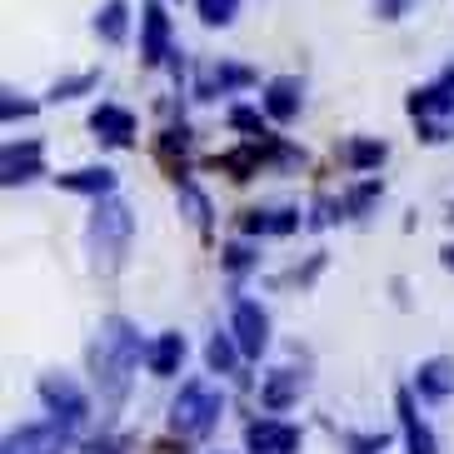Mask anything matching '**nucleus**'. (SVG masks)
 <instances>
[{
	"label": "nucleus",
	"mask_w": 454,
	"mask_h": 454,
	"mask_svg": "<svg viewBox=\"0 0 454 454\" xmlns=\"http://www.w3.org/2000/svg\"><path fill=\"white\" fill-rule=\"evenodd\" d=\"M140 330H135L130 320H106L100 325V334H95L90 345V370H95V385H100V395H106L110 410H121V400L130 395V374L135 364H140Z\"/></svg>",
	"instance_id": "nucleus-1"
},
{
	"label": "nucleus",
	"mask_w": 454,
	"mask_h": 454,
	"mask_svg": "<svg viewBox=\"0 0 454 454\" xmlns=\"http://www.w3.org/2000/svg\"><path fill=\"white\" fill-rule=\"evenodd\" d=\"M130 235H135L130 205H121V200H100L95 205V215H90V260H95L100 275H115V270H121Z\"/></svg>",
	"instance_id": "nucleus-2"
},
{
	"label": "nucleus",
	"mask_w": 454,
	"mask_h": 454,
	"mask_svg": "<svg viewBox=\"0 0 454 454\" xmlns=\"http://www.w3.org/2000/svg\"><path fill=\"white\" fill-rule=\"evenodd\" d=\"M220 410H225L220 389L205 385V380H190V385H180V395H175V404H170V429L185 434V440H205V434L220 425Z\"/></svg>",
	"instance_id": "nucleus-3"
},
{
	"label": "nucleus",
	"mask_w": 454,
	"mask_h": 454,
	"mask_svg": "<svg viewBox=\"0 0 454 454\" xmlns=\"http://www.w3.org/2000/svg\"><path fill=\"white\" fill-rule=\"evenodd\" d=\"M41 400L51 404V414L66 429H75V425H85V419H90L85 395L75 389V380H66V374H45V380H41Z\"/></svg>",
	"instance_id": "nucleus-4"
},
{
	"label": "nucleus",
	"mask_w": 454,
	"mask_h": 454,
	"mask_svg": "<svg viewBox=\"0 0 454 454\" xmlns=\"http://www.w3.org/2000/svg\"><path fill=\"white\" fill-rule=\"evenodd\" d=\"M66 450H70V429L60 419H51V425H26L5 440V454H66Z\"/></svg>",
	"instance_id": "nucleus-5"
},
{
	"label": "nucleus",
	"mask_w": 454,
	"mask_h": 454,
	"mask_svg": "<svg viewBox=\"0 0 454 454\" xmlns=\"http://www.w3.org/2000/svg\"><path fill=\"white\" fill-rule=\"evenodd\" d=\"M140 26H145L140 60H145V66H160L165 55H170V15H165L160 0H145V15H140Z\"/></svg>",
	"instance_id": "nucleus-6"
},
{
	"label": "nucleus",
	"mask_w": 454,
	"mask_h": 454,
	"mask_svg": "<svg viewBox=\"0 0 454 454\" xmlns=\"http://www.w3.org/2000/svg\"><path fill=\"white\" fill-rule=\"evenodd\" d=\"M245 444H250V454H294L300 450V429L275 425V419H254L245 429Z\"/></svg>",
	"instance_id": "nucleus-7"
},
{
	"label": "nucleus",
	"mask_w": 454,
	"mask_h": 454,
	"mask_svg": "<svg viewBox=\"0 0 454 454\" xmlns=\"http://www.w3.org/2000/svg\"><path fill=\"white\" fill-rule=\"evenodd\" d=\"M235 345H240V355H260V349L270 345V320H265V309L260 305H235Z\"/></svg>",
	"instance_id": "nucleus-8"
},
{
	"label": "nucleus",
	"mask_w": 454,
	"mask_h": 454,
	"mask_svg": "<svg viewBox=\"0 0 454 454\" xmlns=\"http://www.w3.org/2000/svg\"><path fill=\"white\" fill-rule=\"evenodd\" d=\"M90 130L100 135V140H110V145H130V135H135V115L121 106H100L90 115Z\"/></svg>",
	"instance_id": "nucleus-9"
},
{
	"label": "nucleus",
	"mask_w": 454,
	"mask_h": 454,
	"mask_svg": "<svg viewBox=\"0 0 454 454\" xmlns=\"http://www.w3.org/2000/svg\"><path fill=\"white\" fill-rule=\"evenodd\" d=\"M41 175V145L26 140V145H5V185H26Z\"/></svg>",
	"instance_id": "nucleus-10"
},
{
	"label": "nucleus",
	"mask_w": 454,
	"mask_h": 454,
	"mask_svg": "<svg viewBox=\"0 0 454 454\" xmlns=\"http://www.w3.org/2000/svg\"><path fill=\"white\" fill-rule=\"evenodd\" d=\"M265 110H270V121H294L300 115V81H290V75H280V81H270L265 85Z\"/></svg>",
	"instance_id": "nucleus-11"
},
{
	"label": "nucleus",
	"mask_w": 454,
	"mask_h": 454,
	"mask_svg": "<svg viewBox=\"0 0 454 454\" xmlns=\"http://www.w3.org/2000/svg\"><path fill=\"white\" fill-rule=\"evenodd\" d=\"M240 230L245 235H290V230H300V210H250Z\"/></svg>",
	"instance_id": "nucleus-12"
},
{
	"label": "nucleus",
	"mask_w": 454,
	"mask_h": 454,
	"mask_svg": "<svg viewBox=\"0 0 454 454\" xmlns=\"http://www.w3.org/2000/svg\"><path fill=\"white\" fill-rule=\"evenodd\" d=\"M180 360H185V334H160L145 355L150 374H160V380H170V374L180 370Z\"/></svg>",
	"instance_id": "nucleus-13"
},
{
	"label": "nucleus",
	"mask_w": 454,
	"mask_h": 454,
	"mask_svg": "<svg viewBox=\"0 0 454 454\" xmlns=\"http://www.w3.org/2000/svg\"><path fill=\"white\" fill-rule=\"evenodd\" d=\"M414 385H419L425 400H444V395H454V360H425Z\"/></svg>",
	"instance_id": "nucleus-14"
},
{
	"label": "nucleus",
	"mask_w": 454,
	"mask_h": 454,
	"mask_svg": "<svg viewBox=\"0 0 454 454\" xmlns=\"http://www.w3.org/2000/svg\"><path fill=\"white\" fill-rule=\"evenodd\" d=\"M400 419H404V440H410V454H434V434H429V429L419 425L410 389H400Z\"/></svg>",
	"instance_id": "nucleus-15"
},
{
	"label": "nucleus",
	"mask_w": 454,
	"mask_h": 454,
	"mask_svg": "<svg viewBox=\"0 0 454 454\" xmlns=\"http://www.w3.org/2000/svg\"><path fill=\"white\" fill-rule=\"evenodd\" d=\"M60 190H75V195H110L115 190V170H70L60 175Z\"/></svg>",
	"instance_id": "nucleus-16"
},
{
	"label": "nucleus",
	"mask_w": 454,
	"mask_h": 454,
	"mask_svg": "<svg viewBox=\"0 0 454 454\" xmlns=\"http://www.w3.org/2000/svg\"><path fill=\"white\" fill-rule=\"evenodd\" d=\"M260 400H265V410H285V404H294V400H300V374L275 370L265 380V389H260Z\"/></svg>",
	"instance_id": "nucleus-17"
},
{
	"label": "nucleus",
	"mask_w": 454,
	"mask_h": 454,
	"mask_svg": "<svg viewBox=\"0 0 454 454\" xmlns=\"http://www.w3.org/2000/svg\"><path fill=\"white\" fill-rule=\"evenodd\" d=\"M235 85H254V70L245 66H210L200 81V95H215V90H235Z\"/></svg>",
	"instance_id": "nucleus-18"
},
{
	"label": "nucleus",
	"mask_w": 454,
	"mask_h": 454,
	"mask_svg": "<svg viewBox=\"0 0 454 454\" xmlns=\"http://www.w3.org/2000/svg\"><path fill=\"white\" fill-rule=\"evenodd\" d=\"M125 0H106L100 11H95V30H100V41H110V45H121L125 41Z\"/></svg>",
	"instance_id": "nucleus-19"
},
{
	"label": "nucleus",
	"mask_w": 454,
	"mask_h": 454,
	"mask_svg": "<svg viewBox=\"0 0 454 454\" xmlns=\"http://www.w3.org/2000/svg\"><path fill=\"white\" fill-rule=\"evenodd\" d=\"M235 355H240L235 334H215L210 349H205V360H210V370H215V374H230V370H235Z\"/></svg>",
	"instance_id": "nucleus-20"
},
{
	"label": "nucleus",
	"mask_w": 454,
	"mask_h": 454,
	"mask_svg": "<svg viewBox=\"0 0 454 454\" xmlns=\"http://www.w3.org/2000/svg\"><path fill=\"white\" fill-rule=\"evenodd\" d=\"M260 160H265V150H235V155H225V160H215V165H220V170H230V175H235V180H250V175L254 170H260Z\"/></svg>",
	"instance_id": "nucleus-21"
},
{
	"label": "nucleus",
	"mask_w": 454,
	"mask_h": 454,
	"mask_svg": "<svg viewBox=\"0 0 454 454\" xmlns=\"http://www.w3.org/2000/svg\"><path fill=\"white\" fill-rule=\"evenodd\" d=\"M380 160H385V145H380V140H355V145H349V165H355V170H374Z\"/></svg>",
	"instance_id": "nucleus-22"
},
{
	"label": "nucleus",
	"mask_w": 454,
	"mask_h": 454,
	"mask_svg": "<svg viewBox=\"0 0 454 454\" xmlns=\"http://www.w3.org/2000/svg\"><path fill=\"white\" fill-rule=\"evenodd\" d=\"M240 11V0H200V20L205 26H230Z\"/></svg>",
	"instance_id": "nucleus-23"
},
{
	"label": "nucleus",
	"mask_w": 454,
	"mask_h": 454,
	"mask_svg": "<svg viewBox=\"0 0 454 454\" xmlns=\"http://www.w3.org/2000/svg\"><path fill=\"white\" fill-rule=\"evenodd\" d=\"M180 205H185V215H190V220H195L200 230L210 225V200H205L195 185H180Z\"/></svg>",
	"instance_id": "nucleus-24"
},
{
	"label": "nucleus",
	"mask_w": 454,
	"mask_h": 454,
	"mask_svg": "<svg viewBox=\"0 0 454 454\" xmlns=\"http://www.w3.org/2000/svg\"><path fill=\"white\" fill-rule=\"evenodd\" d=\"M95 85H100V75H95V70H85V75H75V81H60L51 95H55V100H75V95L95 90Z\"/></svg>",
	"instance_id": "nucleus-25"
},
{
	"label": "nucleus",
	"mask_w": 454,
	"mask_h": 454,
	"mask_svg": "<svg viewBox=\"0 0 454 454\" xmlns=\"http://www.w3.org/2000/svg\"><path fill=\"white\" fill-rule=\"evenodd\" d=\"M250 265H254L250 245H230V250H225V270H235V275H240V270H250Z\"/></svg>",
	"instance_id": "nucleus-26"
},
{
	"label": "nucleus",
	"mask_w": 454,
	"mask_h": 454,
	"mask_svg": "<svg viewBox=\"0 0 454 454\" xmlns=\"http://www.w3.org/2000/svg\"><path fill=\"white\" fill-rule=\"evenodd\" d=\"M389 444V434H360V440H349V450L355 454H380Z\"/></svg>",
	"instance_id": "nucleus-27"
},
{
	"label": "nucleus",
	"mask_w": 454,
	"mask_h": 454,
	"mask_svg": "<svg viewBox=\"0 0 454 454\" xmlns=\"http://www.w3.org/2000/svg\"><path fill=\"white\" fill-rule=\"evenodd\" d=\"M230 125H240V130H254V135H265V125H260V115L254 110H230Z\"/></svg>",
	"instance_id": "nucleus-28"
},
{
	"label": "nucleus",
	"mask_w": 454,
	"mask_h": 454,
	"mask_svg": "<svg viewBox=\"0 0 454 454\" xmlns=\"http://www.w3.org/2000/svg\"><path fill=\"white\" fill-rule=\"evenodd\" d=\"M374 195H380V185H374V180H364V185H360V190H355V195H349V210L360 215V210H364V205H370V200H374Z\"/></svg>",
	"instance_id": "nucleus-29"
},
{
	"label": "nucleus",
	"mask_w": 454,
	"mask_h": 454,
	"mask_svg": "<svg viewBox=\"0 0 454 454\" xmlns=\"http://www.w3.org/2000/svg\"><path fill=\"white\" fill-rule=\"evenodd\" d=\"M404 5H410V0H374V11H380V20H400V15H404Z\"/></svg>",
	"instance_id": "nucleus-30"
},
{
	"label": "nucleus",
	"mask_w": 454,
	"mask_h": 454,
	"mask_svg": "<svg viewBox=\"0 0 454 454\" xmlns=\"http://www.w3.org/2000/svg\"><path fill=\"white\" fill-rule=\"evenodd\" d=\"M30 110H35L30 100H15V95L5 90V121H15V115H30Z\"/></svg>",
	"instance_id": "nucleus-31"
},
{
	"label": "nucleus",
	"mask_w": 454,
	"mask_h": 454,
	"mask_svg": "<svg viewBox=\"0 0 454 454\" xmlns=\"http://www.w3.org/2000/svg\"><path fill=\"white\" fill-rule=\"evenodd\" d=\"M444 265H450V270H454V245H444Z\"/></svg>",
	"instance_id": "nucleus-32"
},
{
	"label": "nucleus",
	"mask_w": 454,
	"mask_h": 454,
	"mask_svg": "<svg viewBox=\"0 0 454 454\" xmlns=\"http://www.w3.org/2000/svg\"><path fill=\"white\" fill-rule=\"evenodd\" d=\"M106 454H115V450H106Z\"/></svg>",
	"instance_id": "nucleus-33"
}]
</instances>
